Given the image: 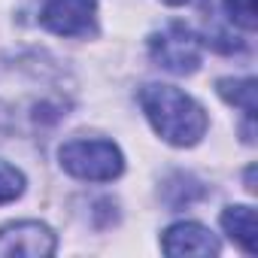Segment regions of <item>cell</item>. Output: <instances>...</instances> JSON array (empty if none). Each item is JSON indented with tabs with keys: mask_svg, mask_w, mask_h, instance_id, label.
Returning <instances> with one entry per match:
<instances>
[{
	"mask_svg": "<svg viewBox=\"0 0 258 258\" xmlns=\"http://www.w3.org/2000/svg\"><path fill=\"white\" fill-rule=\"evenodd\" d=\"M149 55L158 67H164L176 76H185L201 67V40L191 28L170 22L158 34L149 37Z\"/></svg>",
	"mask_w": 258,
	"mask_h": 258,
	"instance_id": "3",
	"label": "cell"
},
{
	"mask_svg": "<svg viewBox=\"0 0 258 258\" xmlns=\"http://www.w3.org/2000/svg\"><path fill=\"white\" fill-rule=\"evenodd\" d=\"M222 4H225V13L231 16L234 25L255 31V0H222Z\"/></svg>",
	"mask_w": 258,
	"mask_h": 258,
	"instance_id": "10",
	"label": "cell"
},
{
	"mask_svg": "<svg viewBox=\"0 0 258 258\" xmlns=\"http://www.w3.org/2000/svg\"><path fill=\"white\" fill-rule=\"evenodd\" d=\"M97 22V0H46L40 25L58 37H88Z\"/></svg>",
	"mask_w": 258,
	"mask_h": 258,
	"instance_id": "4",
	"label": "cell"
},
{
	"mask_svg": "<svg viewBox=\"0 0 258 258\" xmlns=\"http://www.w3.org/2000/svg\"><path fill=\"white\" fill-rule=\"evenodd\" d=\"M164 4H170V7H182V4H191V0H164Z\"/></svg>",
	"mask_w": 258,
	"mask_h": 258,
	"instance_id": "11",
	"label": "cell"
},
{
	"mask_svg": "<svg viewBox=\"0 0 258 258\" xmlns=\"http://www.w3.org/2000/svg\"><path fill=\"white\" fill-rule=\"evenodd\" d=\"M58 161L70 176L85 179V182H112L124 170L121 149L112 140H100V137L67 140L58 149Z\"/></svg>",
	"mask_w": 258,
	"mask_h": 258,
	"instance_id": "2",
	"label": "cell"
},
{
	"mask_svg": "<svg viewBox=\"0 0 258 258\" xmlns=\"http://www.w3.org/2000/svg\"><path fill=\"white\" fill-rule=\"evenodd\" d=\"M149 124L155 127V134L167 140L170 146H195L207 134V112L204 106L179 91L176 85L164 82H149L137 94Z\"/></svg>",
	"mask_w": 258,
	"mask_h": 258,
	"instance_id": "1",
	"label": "cell"
},
{
	"mask_svg": "<svg viewBox=\"0 0 258 258\" xmlns=\"http://www.w3.org/2000/svg\"><path fill=\"white\" fill-rule=\"evenodd\" d=\"M222 228L231 240L240 243V249L246 255L258 252V222H255V210L252 207H228L222 213Z\"/></svg>",
	"mask_w": 258,
	"mask_h": 258,
	"instance_id": "7",
	"label": "cell"
},
{
	"mask_svg": "<svg viewBox=\"0 0 258 258\" xmlns=\"http://www.w3.org/2000/svg\"><path fill=\"white\" fill-rule=\"evenodd\" d=\"M58 237L43 222H10L0 228V255H25V258H46L55 255Z\"/></svg>",
	"mask_w": 258,
	"mask_h": 258,
	"instance_id": "5",
	"label": "cell"
},
{
	"mask_svg": "<svg viewBox=\"0 0 258 258\" xmlns=\"http://www.w3.org/2000/svg\"><path fill=\"white\" fill-rule=\"evenodd\" d=\"M216 88H219V94L231 103V106H240L243 109V115H246V121L252 124L255 121V79L252 76H246V79H219L216 82Z\"/></svg>",
	"mask_w": 258,
	"mask_h": 258,
	"instance_id": "8",
	"label": "cell"
},
{
	"mask_svg": "<svg viewBox=\"0 0 258 258\" xmlns=\"http://www.w3.org/2000/svg\"><path fill=\"white\" fill-rule=\"evenodd\" d=\"M161 249L167 255H219L222 243L198 222H176L164 231Z\"/></svg>",
	"mask_w": 258,
	"mask_h": 258,
	"instance_id": "6",
	"label": "cell"
},
{
	"mask_svg": "<svg viewBox=\"0 0 258 258\" xmlns=\"http://www.w3.org/2000/svg\"><path fill=\"white\" fill-rule=\"evenodd\" d=\"M22 191H25V173L7 161H0V204H10V201L22 198Z\"/></svg>",
	"mask_w": 258,
	"mask_h": 258,
	"instance_id": "9",
	"label": "cell"
}]
</instances>
